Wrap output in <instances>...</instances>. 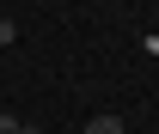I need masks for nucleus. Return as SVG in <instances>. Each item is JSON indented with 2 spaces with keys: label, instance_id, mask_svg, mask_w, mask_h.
Masks as SVG:
<instances>
[{
  "label": "nucleus",
  "instance_id": "obj_1",
  "mask_svg": "<svg viewBox=\"0 0 159 134\" xmlns=\"http://www.w3.org/2000/svg\"><path fill=\"white\" fill-rule=\"evenodd\" d=\"M86 134H122V116H92Z\"/></svg>",
  "mask_w": 159,
  "mask_h": 134
},
{
  "label": "nucleus",
  "instance_id": "obj_3",
  "mask_svg": "<svg viewBox=\"0 0 159 134\" xmlns=\"http://www.w3.org/2000/svg\"><path fill=\"white\" fill-rule=\"evenodd\" d=\"M0 43H19V31H12V19H0Z\"/></svg>",
  "mask_w": 159,
  "mask_h": 134
},
{
  "label": "nucleus",
  "instance_id": "obj_2",
  "mask_svg": "<svg viewBox=\"0 0 159 134\" xmlns=\"http://www.w3.org/2000/svg\"><path fill=\"white\" fill-rule=\"evenodd\" d=\"M0 134H31V128H25L19 116H6V110H0Z\"/></svg>",
  "mask_w": 159,
  "mask_h": 134
}]
</instances>
